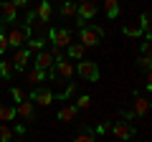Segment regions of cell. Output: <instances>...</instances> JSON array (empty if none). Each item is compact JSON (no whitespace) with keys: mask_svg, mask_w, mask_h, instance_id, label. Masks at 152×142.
I'll return each mask as SVG.
<instances>
[{"mask_svg":"<svg viewBox=\"0 0 152 142\" xmlns=\"http://www.w3.org/2000/svg\"><path fill=\"white\" fill-rule=\"evenodd\" d=\"M48 3H51V0H48Z\"/></svg>","mask_w":152,"mask_h":142,"instance_id":"74e56055","label":"cell"},{"mask_svg":"<svg viewBox=\"0 0 152 142\" xmlns=\"http://www.w3.org/2000/svg\"><path fill=\"white\" fill-rule=\"evenodd\" d=\"M51 66H53V56L48 53V51H38L36 53V69H41V71H48Z\"/></svg>","mask_w":152,"mask_h":142,"instance_id":"7c38bea8","label":"cell"},{"mask_svg":"<svg viewBox=\"0 0 152 142\" xmlns=\"http://www.w3.org/2000/svg\"><path fill=\"white\" fill-rule=\"evenodd\" d=\"M28 59H31V51H28V48H15V56L10 59V64H13L15 71H23L26 64H28Z\"/></svg>","mask_w":152,"mask_h":142,"instance_id":"30bf717a","label":"cell"},{"mask_svg":"<svg viewBox=\"0 0 152 142\" xmlns=\"http://www.w3.org/2000/svg\"><path fill=\"white\" fill-rule=\"evenodd\" d=\"M76 114H79V109L74 104H66L64 109L58 112V122H71V119H76Z\"/></svg>","mask_w":152,"mask_h":142,"instance_id":"5bb4252c","label":"cell"},{"mask_svg":"<svg viewBox=\"0 0 152 142\" xmlns=\"http://www.w3.org/2000/svg\"><path fill=\"white\" fill-rule=\"evenodd\" d=\"M8 48H10V46H8V36H5V31L0 28V53H5Z\"/></svg>","mask_w":152,"mask_h":142,"instance_id":"83f0119b","label":"cell"},{"mask_svg":"<svg viewBox=\"0 0 152 142\" xmlns=\"http://www.w3.org/2000/svg\"><path fill=\"white\" fill-rule=\"evenodd\" d=\"M10 142H23V140H10Z\"/></svg>","mask_w":152,"mask_h":142,"instance_id":"8d00e7d4","label":"cell"},{"mask_svg":"<svg viewBox=\"0 0 152 142\" xmlns=\"http://www.w3.org/2000/svg\"><path fill=\"white\" fill-rule=\"evenodd\" d=\"M147 112H150V99H147V97H134L132 114H134V117H145Z\"/></svg>","mask_w":152,"mask_h":142,"instance_id":"4fadbf2b","label":"cell"},{"mask_svg":"<svg viewBox=\"0 0 152 142\" xmlns=\"http://www.w3.org/2000/svg\"><path fill=\"white\" fill-rule=\"evenodd\" d=\"M109 127H112V124H99V127H96V132H94V135H104V132H109Z\"/></svg>","mask_w":152,"mask_h":142,"instance_id":"d6a6232c","label":"cell"},{"mask_svg":"<svg viewBox=\"0 0 152 142\" xmlns=\"http://www.w3.org/2000/svg\"><path fill=\"white\" fill-rule=\"evenodd\" d=\"M74 142H96V135H94V130H81L74 137Z\"/></svg>","mask_w":152,"mask_h":142,"instance_id":"44dd1931","label":"cell"},{"mask_svg":"<svg viewBox=\"0 0 152 142\" xmlns=\"http://www.w3.org/2000/svg\"><path fill=\"white\" fill-rule=\"evenodd\" d=\"M122 33H124L127 38H142L140 26H124V28H122Z\"/></svg>","mask_w":152,"mask_h":142,"instance_id":"603a6c76","label":"cell"},{"mask_svg":"<svg viewBox=\"0 0 152 142\" xmlns=\"http://www.w3.org/2000/svg\"><path fill=\"white\" fill-rule=\"evenodd\" d=\"M5 36H8V46H10V48H20V46L31 38V28L28 26H13Z\"/></svg>","mask_w":152,"mask_h":142,"instance_id":"7a4b0ae2","label":"cell"},{"mask_svg":"<svg viewBox=\"0 0 152 142\" xmlns=\"http://www.w3.org/2000/svg\"><path fill=\"white\" fill-rule=\"evenodd\" d=\"M38 23V18H36V10H28L26 13V23H23V26H28V28H33Z\"/></svg>","mask_w":152,"mask_h":142,"instance_id":"4316f807","label":"cell"},{"mask_svg":"<svg viewBox=\"0 0 152 142\" xmlns=\"http://www.w3.org/2000/svg\"><path fill=\"white\" fill-rule=\"evenodd\" d=\"M48 53L53 56V64H58V61H64V53H61V48H56V46H53V48L48 51Z\"/></svg>","mask_w":152,"mask_h":142,"instance_id":"f1b7e54d","label":"cell"},{"mask_svg":"<svg viewBox=\"0 0 152 142\" xmlns=\"http://www.w3.org/2000/svg\"><path fill=\"white\" fill-rule=\"evenodd\" d=\"M104 10H107V18H117L119 15V3L117 0H104Z\"/></svg>","mask_w":152,"mask_h":142,"instance_id":"d6986e66","label":"cell"},{"mask_svg":"<svg viewBox=\"0 0 152 142\" xmlns=\"http://www.w3.org/2000/svg\"><path fill=\"white\" fill-rule=\"evenodd\" d=\"M76 74L84 79V81H99V76H102V71H99L96 61H79L76 64Z\"/></svg>","mask_w":152,"mask_h":142,"instance_id":"277c9868","label":"cell"},{"mask_svg":"<svg viewBox=\"0 0 152 142\" xmlns=\"http://www.w3.org/2000/svg\"><path fill=\"white\" fill-rule=\"evenodd\" d=\"M48 38L53 41L56 48H69V46L74 43V41H71V31H66V28H58V31L51 28V31H48Z\"/></svg>","mask_w":152,"mask_h":142,"instance_id":"8992f818","label":"cell"},{"mask_svg":"<svg viewBox=\"0 0 152 142\" xmlns=\"http://www.w3.org/2000/svg\"><path fill=\"white\" fill-rule=\"evenodd\" d=\"M84 46L81 43H71L69 48H66V56H69V59H74V61H84Z\"/></svg>","mask_w":152,"mask_h":142,"instance_id":"9a60e30c","label":"cell"},{"mask_svg":"<svg viewBox=\"0 0 152 142\" xmlns=\"http://www.w3.org/2000/svg\"><path fill=\"white\" fill-rule=\"evenodd\" d=\"M36 18H38V26H48V20H51V3H48V0L38 3V8H36Z\"/></svg>","mask_w":152,"mask_h":142,"instance_id":"8fae6325","label":"cell"},{"mask_svg":"<svg viewBox=\"0 0 152 142\" xmlns=\"http://www.w3.org/2000/svg\"><path fill=\"white\" fill-rule=\"evenodd\" d=\"M0 3H13V0H0Z\"/></svg>","mask_w":152,"mask_h":142,"instance_id":"d590c367","label":"cell"},{"mask_svg":"<svg viewBox=\"0 0 152 142\" xmlns=\"http://www.w3.org/2000/svg\"><path fill=\"white\" fill-rule=\"evenodd\" d=\"M15 117H20V119H26V122H33L36 119V107H33V102H20L15 107Z\"/></svg>","mask_w":152,"mask_h":142,"instance_id":"ba28073f","label":"cell"},{"mask_svg":"<svg viewBox=\"0 0 152 142\" xmlns=\"http://www.w3.org/2000/svg\"><path fill=\"white\" fill-rule=\"evenodd\" d=\"M74 107H76V109H89V107H91V97H89V94H81V97L76 99Z\"/></svg>","mask_w":152,"mask_h":142,"instance_id":"d4e9b609","label":"cell"},{"mask_svg":"<svg viewBox=\"0 0 152 142\" xmlns=\"http://www.w3.org/2000/svg\"><path fill=\"white\" fill-rule=\"evenodd\" d=\"M109 130L114 132V137H117V140H134V137H137V130L129 124V122H117V124L109 127Z\"/></svg>","mask_w":152,"mask_h":142,"instance_id":"52a82bcc","label":"cell"},{"mask_svg":"<svg viewBox=\"0 0 152 142\" xmlns=\"http://www.w3.org/2000/svg\"><path fill=\"white\" fill-rule=\"evenodd\" d=\"M46 74H48L53 81H69L71 74H74V64L64 59V61H58V64H53L48 71H46Z\"/></svg>","mask_w":152,"mask_h":142,"instance_id":"3957f363","label":"cell"},{"mask_svg":"<svg viewBox=\"0 0 152 142\" xmlns=\"http://www.w3.org/2000/svg\"><path fill=\"white\" fill-rule=\"evenodd\" d=\"M43 43H46V41H43V36H36V38L31 36V38L26 41V48L31 51V53H38V51H43Z\"/></svg>","mask_w":152,"mask_h":142,"instance_id":"2e32d148","label":"cell"},{"mask_svg":"<svg viewBox=\"0 0 152 142\" xmlns=\"http://www.w3.org/2000/svg\"><path fill=\"white\" fill-rule=\"evenodd\" d=\"M74 89H76L74 84H69V86H66V91H64V94H58V97H56V99H69L71 94H74Z\"/></svg>","mask_w":152,"mask_h":142,"instance_id":"f546056e","label":"cell"},{"mask_svg":"<svg viewBox=\"0 0 152 142\" xmlns=\"http://www.w3.org/2000/svg\"><path fill=\"white\" fill-rule=\"evenodd\" d=\"M150 51H152L150 41H145V43H142V56H150Z\"/></svg>","mask_w":152,"mask_h":142,"instance_id":"1f68e13d","label":"cell"},{"mask_svg":"<svg viewBox=\"0 0 152 142\" xmlns=\"http://www.w3.org/2000/svg\"><path fill=\"white\" fill-rule=\"evenodd\" d=\"M10 97H13V102H18V104L28 99V97H26V91H23L20 86H13V89H10Z\"/></svg>","mask_w":152,"mask_h":142,"instance_id":"484cf974","label":"cell"},{"mask_svg":"<svg viewBox=\"0 0 152 142\" xmlns=\"http://www.w3.org/2000/svg\"><path fill=\"white\" fill-rule=\"evenodd\" d=\"M102 38H104V31H102L99 26H94V28H89V26L79 28V41H81V46H84V48L99 46V43H102Z\"/></svg>","mask_w":152,"mask_h":142,"instance_id":"6da1fadb","label":"cell"},{"mask_svg":"<svg viewBox=\"0 0 152 142\" xmlns=\"http://www.w3.org/2000/svg\"><path fill=\"white\" fill-rule=\"evenodd\" d=\"M76 10H79L76 0H64V5H61V15L64 18H76Z\"/></svg>","mask_w":152,"mask_h":142,"instance_id":"e0dca14e","label":"cell"},{"mask_svg":"<svg viewBox=\"0 0 152 142\" xmlns=\"http://www.w3.org/2000/svg\"><path fill=\"white\" fill-rule=\"evenodd\" d=\"M26 97H28V102L41 104V107H48V104L53 102V91H51V89H38V86H33Z\"/></svg>","mask_w":152,"mask_h":142,"instance_id":"5b68a950","label":"cell"},{"mask_svg":"<svg viewBox=\"0 0 152 142\" xmlns=\"http://www.w3.org/2000/svg\"><path fill=\"white\" fill-rule=\"evenodd\" d=\"M140 66L142 69H150V56H140Z\"/></svg>","mask_w":152,"mask_h":142,"instance_id":"4dcf8cb0","label":"cell"},{"mask_svg":"<svg viewBox=\"0 0 152 142\" xmlns=\"http://www.w3.org/2000/svg\"><path fill=\"white\" fill-rule=\"evenodd\" d=\"M18 20V8L13 3H0V23H15Z\"/></svg>","mask_w":152,"mask_h":142,"instance_id":"9c48e42d","label":"cell"},{"mask_svg":"<svg viewBox=\"0 0 152 142\" xmlns=\"http://www.w3.org/2000/svg\"><path fill=\"white\" fill-rule=\"evenodd\" d=\"M13 5H15V8H26L28 0H13Z\"/></svg>","mask_w":152,"mask_h":142,"instance_id":"836d02e7","label":"cell"},{"mask_svg":"<svg viewBox=\"0 0 152 142\" xmlns=\"http://www.w3.org/2000/svg\"><path fill=\"white\" fill-rule=\"evenodd\" d=\"M13 137H15V135H13V130H10L8 124H3V122H0V142H10Z\"/></svg>","mask_w":152,"mask_h":142,"instance_id":"cb8c5ba5","label":"cell"},{"mask_svg":"<svg viewBox=\"0 0 152 142\" xmlns=\"http://www.w3.org/2000/svg\"><path fill=\"white\" fill-rule=\"evenodd\" d=\"M43 79H46V71H41V69H31L28 71V81H31L33 86H38Z\"/></svg>","mask_w":152,"mask_h":142,"instance_id":"ffe728a7","label":"cell"},{"mask_svg":"<svg viewBox=\"0 0 152 142\" xmlns=\"http://www.w3.org/2000/svg\"><path fill=\"white\" fill-rule=\"evenodd\" d=\"M15 119V107H8V104H0V122H13Z\"/></svg>","mask_w":152,"mask_h":142,"instance_id":"ac0fdd59","label":"cell"},{"mask_svg":"<svg viewBox=\"0 0 152 142\" xmlns=\"http://www.w3.org/2000/svg\"><path fill=\"white\" fill-rule=\"evenodd\" d=\"M122 119L129 122V119H134V114H132V112H122Z\"/></svg>","mask_w":152,"mask_h":142,"instance_id":"e575fe53","label":"cell"},{"mask_svg":"<svg viewBox=\"0 0 152 142\" xmlns=\"http://www.w3.org/2000/svg\"><path fill=\"white\" fill-rule=\"evenodd\" d=\"M13 74H15V69L10 61H0V79H10Z\"/></svg>","mask_w":152,"mask_h":142,"instance_id":"7402d4cb","label":"cell"}]
</instances>
